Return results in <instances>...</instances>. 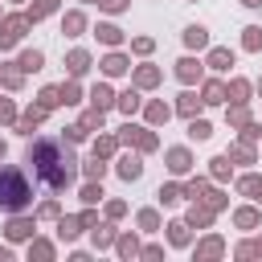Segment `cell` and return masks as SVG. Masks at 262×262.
Here are the masks:
<instances>
[{
    "label": "cell",
    "mask_w": 262,
    "mask_h": 262,
    "mask_svg": "<svg viewBox=\"0 0 262 262\" xmlns=\"http://www.w3.org/2000/svg\"><path fill=\"white\" fill-rule=\"evenodd\" d=\"M78 225H82V221H74V217H61V225H57V233H61V237L70 242V237H78V233H82Z\"/></svg>",
    "instance_id": "15"
},
{
    "label": "cell",
    "mask_w": 262,
    "mask_h": 262,
    "mask_svg": "<svg viewBox=\"0 0 262 262\" xmlns=\"http://www.w3.org/2000/svg\"><path fill=\"white\" fill-rule=\"evenodd\" d=\"M29 201H33V188H29L25 172H16V168H0V209L20 213Z\"/></svg>",
    "instance_id": "2"
},
{
    "label": "cell",
    "mask_w": 262,
    "mask_h": 262,
    "mask_svg": "<svg viewBox=\"0 0 262 262\" xmlns=\"http://www.w3.org/2000/svg\"><path fill=\"white\" fill-rule=\"evenodd\" d=\"M168 229H172V246H188V221H176Z\"/></svg>",
    "instance_id": "16"
},
{
    "label": "cell",
    "mask_w": 262,
    "mask_h": 262,
    "mask_svg": "<svg viewBox=\"0 0 262 262\" xmlns=\"http://www.w3.org/2000/svg\"><path fill=\"white\" fill-rule=\"evenodd\" d=\"M29 254H37V258H49V254H53V246H49V242H37V246H29Z\"/></svg>",
    "instance_id": "41"
},
{
    "label": "cell",
    "mask_w": 262,
    "mask_h": 262,
    "mask_svg": "<svg viewBox=\"0 0 262 262\" xmlns=\"http://www.w3.org/2000/svg\"><path fill=\"white\" fill-rule=\"evenodd\" d=\"M61 102H78V86H74V82L61 86Z\"/></svg>",
    "instance_id": "38"
},
{
    "label": "cell",
    "mask_w": 262,
    "mask_h": 262,
    "mask_svg": "<svg viewBox=\"0 0 262 262\" xmlns=\"http://www.w3.org/2000/svg\"><path fill=\"white\" fill-rule=\"evenodd\" d=\"M94 246H111V225H98L94 229Z\"/></svg>",
    "instance_id": "36"
},
{
    "label": "cell",
    "mask_w": 262,
    "mask_h": 262,
    "mask_svg": "<svg viewBox=\"0 0 262 262\" xmlns=\"http://www.w3.org/2000/svg\"><path fill=\"white\" fill-rule=\"evenodd\" d=\"M262 45V29H246V49H258Z\"/></svg>",
    "instance_id": "33"
},
{
    "label": "cell",
    "mask_w": 262,
    "mask_h": 262,
    "mask_svg": "<svg viewBox=\"0 0 262 262\" xmlns=\"http://www.w3.org/2000/svg\"><path fill=\"white\" fill-rule=\"evenodd\" d=\"M4 86H20V74L16 70H4Z\"/></svg>",
    "instance_id": "45"
},
{
    "label": "cell",
    "mask_w": 262,
    "mask_h": 262,
    "mask_svg": "<svg viewBox=\"0 0 262 262\" xmlns=\"http://www.w3.org/2000/svg\"><path fill=\"white\" fill-rule=\"evenodd\" d=\"M119 254H123V258H135V254H139L135 237H123V242H119Z\"/></svg>",
    "instance_id": "32"
},
{
    "label": "cell",
    "mask_w": 262,
    "mask_h": 262,
    "mask_svg": "<svg viewBox=\"0 0 262 262\" xmlns=\"http://www.w3.org/2000/svg\"><path fill=\"white\" fill-rule=\"evenodd\" d=\"M188 135H192V139H209V135H213V127H209L205 119H192V123H188Z\"/></svg>",
    "instance_id": "14"
},
{
    "label": "cell",
    "mask_w": 262,
    "mask_h": 262,
    "mask_svg": "<svg viewBox=\"0 0 262 262\" xmlns=\"http://www.w3.org/2000/svg\"><path fill=\"white\" fill-rule=\"evenodd\" d=\"M147 119H151V123H164V119H168V106H164V102H151V106H147Z\"/></svg>",
    "instance_id": "28"
},
{
    "label": "cell",
    "mask_w": 262,
    "mask_h": 262,
    "mask_svg": "<svg viewBox=\"0 0 262 262\" xmlns=\"http://www.w3.org/2000/svg\"><path fill=\"white\" fill-rule=\"evenodd\" d=\"M229 94H233L237 102H246V94H250V82H233V86H229Z\"/></svg>",
    "instance_id": "34"
},
{
    "label": "cell",
    "mask_w": 262,
    "mask_h": 262,
    "mask_svg": "<svg viewBox=\"0 0 262 262\" xmlns=\"http://www.w3.org/2000/svg\"><path fill=\"white\" fill-rule=\"evenodd\" d=\"M184 192H188V196H201V192H205V180H192V184H188Z\"/></svg>",
    "instance_id": "46"
},
{
    "label": "cell",
    "mask_w": 262,
    "mask_h": 262,
    "mask_svg": "<svg viewBox=\"0 0 262 262\" xmlns=\"http://www.w3.org/2000/svg\"><path fill=\"white\" fill-rule=\"evenodd\" d=\"M12 115H16V111H12V102H8V98H0V123H8Z\"/></svg>",
    "instance_id": "44"
},
{
    "label": "cell",
    "mask_w": 262,
    "mask_h": 262,
    "mask_svg": "<svg viewBox=\"0 0 262 262\" xmlns=\"http://www.w3.org/2000/svg\"><path fill=\"white\" fill-rule=\"evenodd\" d=\"M213 176H229V160H225V156L213 160Z\"/></svg>",
    "instance_id": "40"
},
{
    "label": "cell",
    "mask_w": 262,
    "mask_h": 262,
    "mask_svg": "<svg viewBox=\"0 0 262 262\" xmlns=\"http://www.w3.org/2000/svg\"><path fill=\"white\" fill-rule=\"evenodd\" d=\"M242 4H246V8H258V4H262V0H242Z\"/></svg>",
    "instance_id": "47"
},
{
    "label": "cell",
    "mask_w": 262,
    "mask_h": 262,
    "mask_svg": "<svg viewBox=\"0 0 262 262\" xmlns=\"http://www.w3.org/2000/svg\"><path fill=\"white\" fill-rule=\"evenodd\" d=\"M213 221V209H192L188 213V225H209Z\"/></svg>",
    "instance_id": "26"
},
{
    "label": "cell",
    "mask_w": 262,
    "mask_h": 262,
    "mask_svg": "<svg viewBox=\"0 0 262 262\" xmlns=\"http://www.w3.org/2000/svg\"><path fill=\"white\" fill-rule=\"evenodd\" d=\"M188 164H192V160H188V151H184V147H172V151H168V168H172L176 176H180V172H188Z\"/></svg>",
    "instance_id": "6"
},
{
    "label": "cell",
    "mask_w": 262,
    "mask_h": 262,
    "mask_svg": "<svg viewBox=\"0 0 262 262\" xmlns=\"http://www.w3.org/2000/svg\"><path fill=\"white\" fill-rule=\"evenodd\" d=\"M61 102V86H45L41 90V106H57Z\"/></svg>",
    "instance_id": "20"
},
{
    "label": "cell",
    "mask_w": 262,
    "mask_h": 262,
    "mask_svg": "<svg viewBox=\"0 0 262 262\" xmlns=\"http://www.w3.org/2000/svg\"><path fill=\"white\" fill-rule=\"evenodd\" d=\"M86 70H90V53H86V49H74V53H70V74L78 78V74H86Z\"/></svg>",
    "instance_id": "7"
},
{
    "label": "cell",
    "mask_w": 262,
    "mask_h": 262,
    "mask_svg": "<svg viewBox=\"0 0 262 262\" xmlns=\"http://www.w3.org/2000/svg\"><path fill=\"white\" fill-rule=\"evenodd\" d=\"M25 29H29V16H8V20L0 25V49L16 45V41L25 37Z\"/></svg>",
    "instance_id": "3"
},
{
    "label": "cell",
    "mask_w": 262,
    "mask_h": 262,
    "mask_svg": "<svg viewBox=\"0 0 262 262\" xmlns=\"http://www.w3.org/2000/svg\"><path fill=\"white\" fill-rule=\"evenodd\" d=\"M209 66H213V70H229V66H233V53H229V49H213V53H209Z\"/></svg>",
    "instance_id": "10"
},
{
    "label": "cell",
    "mask_w": 262,
    "mask_h": 262,
    "mask_svg": "<svg viewBox=\"0 0 262 262\" xmlns=\"http://www.w3.org/2000/svg\"><path fill=\"white\" fill-rule=\"evenodd\" d=\"M98 4H102L106 12H123V8H127V0H98Z\"/></svg>",
    "instance_id": "43"
},
{
    "label": "cell",
    "mask_w": 262,
    "mask_h": 262,
    "mask_svg": "<svg viewBox=\"0 0 262 262\" xmlns=\"http://www.w3.org/2000/svg\"><path fill=\"white\" fill-rule=\"evenodd\" d=\"M25 164H29L33 180H41L45 188L61 192V188L74 180V164H78V160H74V151H70L61 139H37V143H29Z\"/></svg>",
    "instance_id": "1"
},
{
    "label": "cell",
    "mask_w": 262,
    "mask_h": 262,
    "mask_svg": "<svg viewBox=\"0 0 262 262\" xmlns=\"http://www.w3.org/2000/svg\"><path fill=\"white\" fill-rule=\"evenodd\" d=\"M201 102H205V98H196V94H180V115H188V119H192Z\"/></svg>",
    "instance_id": "13"
},
{
    "label": "cell",
    "mask_w": 262,
    "mask_h": 262,
    "mask_svg": "<svg viewBox=\"0 0 262 262\" xmlns=\"http://www.w3.org/2000/svg\"><path fill=\"white\" fill-rule=\"evenodd\" d=\"M102 70H106V74H123V70H127V57H119V53H111V57L102 61Z\"/></svg>",
    "instance_id": "19"
},
{
    "label": "cell",
    "mask_w": 262,
    "mask_h": 262,
    "mask_svg": "<svg viewBox=\"0 0 262 262\" xmlns=\"http://www.w3.org/2000/svg\"><path fill=\"white\" fill-rule=\"evenodd\" d=\"M217 254H221V242H217V237H209V242L196 246V258H217Z\"/></svg>",
    "instance_id": "17"
},
{
    "label": "cell",
    "mask_w": 262,
    "mask_h": 262,
    "mask_svg": "<svg viewBox=\"0 0 262 262\" xmlns=\"http://www.w3.org/2000/svg\"><path fill=\"white\" fill-rule=\"evenodd\" d=\"M82 25H86V20H82V12H70V16H66V33H70V37H74V33H82Z\"/></svg>",
    "instance_id": "27"
},
{
    "label": "cell",
    "mask_w": 262,
    "mask_h": 262,
    "mask_svg": "<svg viewBox=\"0 0 262 262\" xmlns=\"http://www.w3.org/2000/svg\"><path fill=\"white\" fill-rule=\"evenodd\" d=\"M184 41H188V45H192V49H201V45H205V41H209V33H205V29H201V25H192V29H184Z\"/></svg>",
    "instance_id": "11"
},
{
    "label": "cell",
    "mask_w": 262,
    "mask_h": 262,
    "mask_svg": "<svg viewBox=\"0 0 262 262\" xmlns=\"http://www.w3.org/2000/svg\"><path fill=\"white\" fill-rule=\"evenodd\" d=\"M242 192H250V196L262 192V180H258V176H246V180H242Z\"/></svg>",
    "instance_id": "37"
},
{
    "label": "cell",
    "mask_w": 262,
    "mask_h": 262,
    "mask_svg": "<svg viewBox=\"0 0 262 262\" xmlns=\"http://www.w3.org/2000/svg\"><path fill=\"white\" fill-rule=\"evenodd\" d=\"M139 225H143V229H156V225H160V217H156L151 209H143V213H139Z\"/></svg>",
    "instance_id": "35"
},
{
    "label": "cell",
    "mask_w": 262,
    "mask_h": 262,
    "mask_svg": "<svg viewBox=\"0 0 262 262\" xmlns=\"http://www.w3.org/2000/svg\"><path fill=\"white\" fill-rule=\"evenodd\" d=\"M20 70H41V53L37 49H29V53H20V61H16Z\"/></svg>",
    "instance_id": "18"
},
{
    "label": "cell",
    "mask_w": 262,
    "mask_h": 262,
    "mask_svg": "<svg viewBox=\"0 0 262 262\" xmlns=\"http://www.w3.org/2000/svg\"><path fill=\"white\" fill-rule=\"evenodd\" d=\"M53 8H57V0H37V4H33V12H29V20H41V16H45V12H53Z\"/></svg>",
    "instance_id": "22"
},
{
    "label": "cell",
    "mask_w": 262,
    "mask_h": 262,
    "mask_svg": "<svg viewBox=\"0 0 262 262\" xmlns=\"http://www.w3.org/2000/svg\"><path fill=\"white\" fill-rule=\"evenodd\" d=\"M111 151H115V139H98L94 143V156H111Z\"/></svg>",
    "instance_id": "39"
},
{
    "label": "cell",
    "mask_w": 262,
    "mask_h": 262,
    "mask_svg": "<svg viewBox=\"0 0 262 262\" xmlns=\"http://www.w3.org/2000/svg\"><path fill=\"white\" fill-rule=\"evenodd\" d=\"M90 102H94V111H106V106L115 102V94H111V86H94V90H90Z\"/></svg>",
    "instance_id": "8"
},
{
    "label": "cell",
    "mask_w": 262,
    "mask_h": 262,
    "mask_svg": "<svg viewBox=\"0 0 262 262\" xmlns=\"http://www.w3.org/2000/svg\"><path fill=\"white\" fill-rule=\"evenodd\" d=\"M135 82H139V86H156V82H160V74H156L151 66H143V70L135 74Z\"/></svg>",
    "instance_id": "24"
},
{
    "label": "cell",
    "mask_w": 262,
    "mask_h": 262,
    "mask_svg": "<svg viewBox=\"0 0 262 262\" xmlns=\"http://www.w3.org/2000/svg\"><path fill=\"white\" fill-rule=\"evenodd\" d=\"M139 172H143V160H139V156H123V160H119V176H123V180H135Z\"/></svg>",
    "instance_id": "5"
},
{
    "label": "cell",
    "mask_w": 262,
    "mask_h": 262,
    "mask_svg": "<svg viewBox=\"0 0 262 262\" xmlns=\"http://www.w3.org/2000/svg\"><path fill=\"white\" fill-rule=\"evenodd\" d=\"M176 74H180V78H184V82H192V78H196V74H201V66H196V61H192V57H184V61H180V66H176Z\"/></svg>",
    "instance_id": "12"
},
{
    "label": "cell",
    "mask_w": 262,
    "mask_h": 262,
    "mask_svg": "<svg viewBox=\"0 0 262 262\" xmlns=\"http://www.w3.org/2000/svg\"><path fill=\"white\" fill-rule=\"evenodd\" d=\"M160 201H164V205L180 201V188H176V184H164V188H160Z\"/></svg>",
    "instance_id": "31"
},
{
    "label": "cell",
    "mask_w": 262,
    "mask_h": 262,
    "mask_svg": "<svg viewBox=\"0 0 262 262\" xmlns=\"http://www.w3.org/2000/svg\"><path fill=\"white\" fill-rule=\"evenodd\" d=\"M237 225H242V229H254V225H258V213H254V209H242V213H237Z\"/></svg>",
    "instance_id": "30"
},
{
    "label": "cell",
    "mask_w": 262,
    "mask_h": 262,
    "mask_svg": "<svg viewBox=\"0 0 262 262\" xmlns=\"http://www.w3.org/2000/svg\"><path fill=\"white\" fill-rule=\"evenodd\" d=\"M0 160H4V139H0Z\"/></svg>",
    "instance_id": "48"
},
{
    "label": "cell",
    "mask_w": 262,
    "mask_h": 262,
    "mask_svg": "<svg viewBox=\"0 0 262 262\" xmlns=\"http://www.w3.org/2000/svg\"><path fill=\"white\" fill-rule=\"evenodd\" d=\"M102 172H106V164H102V160L94 156V160L86 164V176H90V180H102Z\"/></svg>",
    "instance_id": "29"
},
{
    "label": "cell",
    "mask_w": 262,
    "mask_h": 262,
    "mask_svg": "<svg viewBox=\"0 0 262 262\" xmlns=\"http://www.w3.org/2000/svg\"><path fill=\"white\" fill-rule=\"evenodd\" d=\"M119 106H123L127 115H135V111H139V94H135V90H127V94H119Z\"/></svg>",
    "instance_id": "21"
},
{
    "label": "cell",
    "mask_w": 262,
    "mask_h": 262,
    "mask_svg": "<svg viewBox=\"0 0 262 262\" xmlns=\"http://www.w3.org/2000/svg\"><path fill=\"white\" fill-rule=\"evenodd\" d=\"M123 139H127V143L135 139L143 151H147V147H156V135H151V131H143V127H123Z\"/></svg>",
    "instance_id": "4"
},
{
    "label": "cell",
    "mask_w": 262,
    "mask_h": 262,
    "mask_svg": "<svg viewBox=\"0 0 262 262\" xmlns=\"http://www.w3.org/2000/svg\"><path fill=\"white\" fill-rule=\"evenodd\" d=\"M98 37H102L106 45H119V37H123V33H119L115 25H98Z\"/></svg>",
    "instance_id": "23"
},
{
    "label": "cell",
    "mask_w": 262,
    "mask_h": 262,
    "mask_svg": "<svg viewBox=\"0 0 262 262\" xmlns=\"http://www.w3.org/2000/svg\"><path fill=\"white\" fill-rule=\"evenodd\" d=\"M29 233H33V221H29V217L8 221V237H12V242H20V237H29Z\"/></svg>",
    "instance_id": "9"
},
{
    "label": "cell",
    "mask_w": 262,
    "mask_h": 262,
    "mask_svg": "<svg viewBox=\"0 0 262 262\" xmlns=\"http://www.w3.org/2000/svg\"><path fill=\"white\" fill-rule=\"evenodd\" d=\"M98 196H102L98 184H86V188H82V201H98Z\"/></svg>",
    "instance_id": "42"
},
{
    "label": "cell",
    "mask_w": 262,
    "mask_h": 262,
    "mask_svg": "<svg viewBox=\"0 0 262 262\" xmlns=\"http://www.w3.org/2000/svg\"><path fill=\"white\" fill-rule=\"evenodd\" d=\"M221 98H225V86L221 82H209L205 86V102H221Z\"/></svg>",
    "instance_id": "25"
}]
</instances>
